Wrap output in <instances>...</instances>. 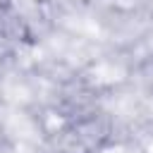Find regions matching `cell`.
Instances as JSON below:
<instances>
[{"mask_svg":"<svg viewBox=\"0 0 153 153\" xmlns=\"http://www.w3.org/2000/svg\"><path fill=\"white\" fill-rule=\"evenodd\" d=\"M10 2H12V0H0V10H2V7H7Z\"/></svg>","mask_w":153,"mask_h":153,"instance_id":"6da1fadb","label":"cell"}]
</instances>
